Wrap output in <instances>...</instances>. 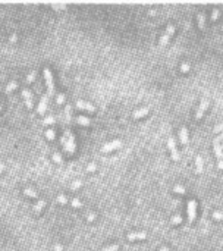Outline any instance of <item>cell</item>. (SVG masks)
Here are the masks:
<instances>
[{"instance_id":"6","label":"cell","mask_w":223,"mask_h":251,"mask_svg":"<svg viewBox=\"0 0 223 251\" xmlns=\"http://www.w3.org/2000/svg\"><path fill=\"white\" fill-rule=\"evenodd\" d=\"M121 144H122L121 140H115V141H112V143L106 144V146L101 148V151H103V153H109V151H112V150H115L116 147H119Z\"/></svg>"},{"instance_id":"2","label":"cell","mask_w":223,"mask_h":251,"mask_svg":"<svg viewBox=\"0 0 223 251\" xmlns=\"http://www.w3.org/2000/svg\"><path fill=\"white\" fill-rule=\"evenodd\" d=\"M219 138H216L214 140V143H213V146H214V153H216V157H217V160H219V168L220 169H223V151H222V147H220V144H219Z\"/></svg>"},{"instance_id":"5","label":"cell","mask_w":223,"mask_h":251,"mask_svg":"<svg viewBox=\"0 0 223 251\" xmlns=\"http://www.w3.org/2000/svg\"><path fill=\"white\" fill-rule=\"evenodd\" d=\"M207 106H208V98H203L201 103H200V107L195 112V119H201V116H203L204 110L207 109Z\"/></svg>"},{"instance_id":"17","label":"cell","mask_w":223,"mask_h":251,"mask_svg":"<svg viewBox=\"0 0 223 251\" xmlns=\"http://www.w3.org/2000/svg\"><path fill=\"white\" fill-rule=\"evenodd\" d=\"M68 137H69V146H68V148H69V151H71V153H73V150H75L73 137H72V134H68Z\"/></svg>"},{"instance_id":"35","label":"cell","mask_w":223,"mask_h":251,"mask_svg":"<svg viewBox=\"0 0 223 251\" xmlns=\"http://www.w3.org/2000/svg\"><path fill=\"white\" fill-rule=\"evenodd\" d=\"M53 8H54V9H66V6H65V5H56V3L53 5Z\"/></svg>"},{"instance_id":"32","label":"cell","mask_w":223,"mask_h":251,"mask_svg":"<svg viewBox=\"0 0 223 251\" xmlns=\"http://www.w3.org/2000/svg\"><path fill=\"white\" fill-rule=\"evenodd\" d=\"M57 200H59V201H60V203H62V204H65V203H66V201H68V200H66V197H65V195H59V197H57Z\"/></svg>"},{"instance_id":"16","label":"cell","mask_w":223,"mask_h":251,"mask_svg":"<svg viewBox=\"0 0 223 251\" xmlns=\"http://www.w3.org/2000/svg\"><path fill=\"white\" fill-rule=\"evenodd\" d=\"M44 206H46V201H44V200H38V203L34 206V211H35V213H40V210H41Z\"/></svg>"},{"instance_id":"21","label":"cell","mask_w":223,"mask_h":251,"mask_svg":"<svg viewBox=\"0 0 223 251\" xmlns=\"http://www.w3.org/2000/svg\"><path fill=\"white\" fill-rule=\"evenodd\" d=\"M173 191H175V192H178V194H185V188H183V187H181V185H176V187L173 188Z\"/></svg>"},{"instance_id":"30","label":"cell","mask_w":223,"mask_h":251,"mask_svg":"<svg viewBox=\"0 0 223 251\" xmlns=\"http://www.w3.org/2000/svg\"><path fill=\"white\" fill-rule=\"evenodd\" d=\"M72 206H73V207H82L81 201H78L76 198H73V200H72Z\"/></svg>"},{"instance_id":"41","label":"cell","mask_w":223,"mask_h":251,"mask_svg":"<svg viewBox=\"0 0 223 251\" xmlns=\"http://www.w3.org/2000/svg\"><path fill=\"white\" fill-rule=\"evenodd\" d=\"M160 251H169V250H167L166 247H162V248H160Z\"/></svg>"},{"instance_id":"31","label":"cell","mask_w":223,"mask_h":251,"mask_svg":"<svg viewBox=\"0 0 223 251\" xmlns=\"http://www.w3.org/2000/svg\"><path fill=\"white\" fill-rule=\"evenodd\" d=\"M52 122H54V117L53 116H49V117L44 119V123H52Z\"/></svg>"},{"instance_id":"15","label":"cell","mask_w":223,"mask_h":251,"mask_svg":"<svg viewBox=\"0 0 223 251\" xmlns=\"http://www.w3.org/2000/svg\"><path fill=\"white\" fill-rule=\"evenodd\" d=\"M76 122H78V123H82V125H87V127L91 123L90 119H88L87 116H78V117H76Z\"/></svg>"},{"instance_id":"28","label":"cell","mask_w":223,"mask_h":251,"mask_svg":"<svg viewBox=\"0 0 223 251\" xmlns=\"http://www.w3.org/2000/svg\"><path fill=\"white\" fill-rule=\"evenodd\" d=\"M46 135H47V137H49L50 140H53V138H54V132H53V129H47Z\"/></svg>"},{"instance_id":"40","label":"cell","mask_w":223,"mask_h":251,"mask_svg":"<svg viewBox=\"0 0 223 251\" xmlns=\"http://www.w3.org/2000/svg\"><path fill=\"white\" fill-rule=\"evenodd\" d=\"M3 168H5V165H3V163H0V172L3 170Z\"/></svg>"},{"instance_id":"34","label":"cell","mask_w":223,"mask_h":251,"mask_svg":"<svg viewBox=\"0 0 223 251\" xmlns=\"http://www.w3.org/2000/svg\"><path fill=\"white\" fill-rule=\"evenodd\" d=\"M94 169H95V163H91V165H88V166H87V172L94 170Z\"/></svg>"},{"instance_id":"38","label":"cell","mask_w":223,"mask_h":251,"mask_svg":"<svg viewBox=\"0 0 223 251\" xmlns=\"http://www.w3.org/2000/svg\"><path fill=\"white\" fill-rule=\"evenodd\" d=\"M92 219H94V214L90 213V214H88V220H92Z\"/></svg>"},{"instance_id":"37","label":"cell","mask_w":223,"mask_h":251,"mask_svg":"<svg viewBox=\"0 0 223 251\" xmlns=\"http://www.w3.org/2000/svg\"><path fill=\"white\" fill-rule=\"evenodd\" d=\"M54 251H62V245H60V244H57V245H56V248H54Z\"/></svg>"},{"instance_id":"9","label":"cell","mask_w":223,"mask_h":251,"mask_svg":"<svg viewBox=\"0 0 223 251\" xmlns=\"http://www.w3.org/2000/svg\"><path fill=\"white\" fill-rule=\"evenodd\" d=\"M76 106L81 107V109H85V110H88V112H94V110H95V107H94L92 104H90V103H87V101H82V100H78V101H76Z\"/></svg>"},{"instance_id":"26","label":"cell","mask_w":223,"mask_h":251,"mask_svg":"<svg viewBox=\"0 0 223 251\" xmlns=\"http://www.w3.org/2000/svg\"><path fill=\"white\" fill-rule=\"evenodd\" d=\"M213 217L214 219H223V213L222 211H214L213 213Z\"/></svg>"},{"instance_id":"29","label":"cell","mask_w":223,"mask_h":251,"mask_svg":"<svg viewBox=\"0 0 223 251\" xmlns=\"http://www.w3.org/2000/svg\"><path fill=\"white\" fill-rule=\"evenodd\" d=\"M53 159H54V162H57V163H62V157H60V154L54 153V154H53Z\"/></svg>"},{"instance_id":"10","label":"cell","mask_w":223,"mask_h":251,"mask_svg":"<svg viewBox=\"0 0 223 251\" xmlns=\"http://www.w3.org/2000/svg\"><path fill=\"white\" fill-rule=\"evenodd\" d=\"M145 236H147L145 232H132V233L128 235V239L129 241H137V239H144Z\"/></svg>"},{"instance_id":"42","label":"cell","mask_w":223,"mask_h":251,"mask_svg":"<svg viewBox=\"0 0 223 251\" xmlns=\"http://www.w3.org/2000/svg\"><path fill=\"white\" fill-rule=\"evenodd\" d=\"M0 109H2V104H0Z\"/></svg>"},{"instance_id":"7","label":"cell","mask_w":223,"mask_h":251,"mask_svg":"<svg viewBox=\"0 0 223 251\" xmlns=\"http://www.w3.org/2000/svg\"><path fill=\"white\" fill-rule=\"evenodd\" d=\"M167 146H169V148H170L172 157H173L175 160H179V153H178V150H176V147H175V140H173L172 137L167 140Z\"/></svg>"},{"instance_id":"36","label":"cell","mask_w":223,"mask_h":251,"mask_svg":"<svg viewBox=\"0 0 223 251\" xmlns=\"http://www.w3.org/2000/svg\"><path fill=\"white\" fill-rule=\"evenodd\" d=\"M34 75H35V72H31V74L28 75V78H27V79H28V81H31V79L34 78Z\"/></svg>"},{"instance_id":"27","label":"cell","mask_w":223,"mask_h":251,"mask_svg":"<svg viewBox=\"0 0 223 251\" xmlns=\"http://www.w3.org/2000/svg\"><path fill=\"white\" fill-rule=\"evenodd\" d=\"M217 16H219V9H214L213 11V15H211V21H216Z\"/></svg>"},{"instance_id":"20","label":"cell","mask_w":223,"mask_h":251,"mask_svg":"<svg viewBox=\"0 0 223 251\" xmlns=\"http://www.w3.org/2000/svg\"><path fill=\"white\" fill-rule=\"evenodd\" d=\"M16 85H18V82H16V81H12V82H9V85L6 87V93H9L11 90L16 88Z\"/></svg>"},{"instance_id":"12","label":"cell","mask_w":223,"mask_h":251,"mask_svg":"<svg viewBox=\"0 0 223 251\" xmlns=\"http://www.w3.org/2000/svg\"><path fill=\"white\" fill-rule=\"evenodd\" d=\"M150 112V107H144V109H138V110H135L134 113H132V117H135V119H138V117H141V116H145L147 113Z\"/></svg>"},{"instance_id":"14","label":"cell","mask_w":223,"mask_h":251,"mask_svg":"<svg viewBox=\"0 0 223 251\" xmlns=\"http://www.w3.org/2000/svg\"><path fill=\"white\" fill-rule=\"evenodd\" d=\"M24 194L25 195H28V197H32V198H35L38 194H37V191H34L32 188H24Z\"/></svg>"},{"instance_id":"13","label":"cell","mask_w":223,"mask_h":251,"mask_svg":"<svg viewBox=\"0 0 223 251\" xmlns=\"http://www.w3.org/2000/svg\"><path fill=\"white\" fill-rule=\"evenodd\" d=\"M179 138H181V143H182L183 146L188 143V135H186V128H185V127L181 128V131H179Z\"/></svg>"},{"instance_id":"1","label":"cell","mask_w":223,"mask_h":251,"mask_svg":"<svg viewBox=\"0 0 223 251\" xmlns=\"http://www.w3.org/2000/svg\"><path fill=\"white\" fill-rule=\"evenodd\" d=\"M175 33V25H169L167 28H166V31L163 33V35L160 37V40H159V46L160 47H163V46H166L167 44V41H169V38H170V35Z\"/></svg>"},{"instance_id":"8","label":"cell","mask_w":223,"mask_h":251,"mask_svg":"<svg viewBox=\"0 0 223 251\" xmlns=\"http://www.w3.org/2000/svg\"><path fill=\"white\" fill-rule=\"evenodd\" d=\"M47 100H49V94H44L43 97H41V100H40V104H38V113H44V110H46V106H47Z\"/></svg>"},{"instance_id":"25","label":"cell","mask_w":223,"mask_h":251,"mask_svg":"<svg viewBox=\"0 0 223 251\" xmlns=\"http://www.w3.org/2000/svg\"><path fill=\"white\" fill-rule=\"evenodd\" d=\"M172 222H173V223H181V222H182V217H181L179 214H178V216H173V217H172Z\"/></svg>"},{"instance_id":"4","label":"cell","mask_w":223,"mask_h":251,"mask_svg":"<svg viewBox=\"0 0 223 251\" xmlns=\"http://www.w3.org/2000/svg\"><path fill=\"white\" fill-rule=\"evenodd\" d=\"M195 211H197V201L195 200H189L188 201V220L189 222H194Z\"/></svg>"},{"instance_id":"3","label":"cell","mask_w":223,"mask_h":251,"mask_svg":"<svg viewBox=\"0 0 223 251\" xmlns=\"http://www.w3.org/2000/svg\"><path fill=\"white\" fill-rule=\"evenodd\" d=\"M44 78H46V82H47V87H49V94H52L54 91V82H53L52 71L49 68H44Z\"/></svg>"},{"instance_id":"11","label":"cell","mask_w":223,"mask_h":251,"mask_svg":"<svg viewBox=\"0 0 223 251\" xmlns=\"http://www.w3.org/2000/svg\"><path fill=\"white\" fill-rule=\"evenodd\" d=\"M22 95H24V98H25V101H27V106L31 109L32 107V98H31V91L30 90H22Z\"/></svg>"},{"instance_id":"22","label":"cell","mask_w":223,"mask_h":251,"mask_svg":"<svg viewBox=\"0 0 223 251\" xmlns=\"http://www.w3.org/2000/svg\"><path fill=\"white\" fill-rule=\"evenodd\" d=\"M81 185H82V181H75V182L71 184V189H76V188L81 187Z\"/></svg>"},{"instance_id":"23","label":"cell","mask_w":223,"mask_h":251,"mask_svg":"<svg viewBox=\"0 0 223 251\" xmlns=\"http://www.w3.org/2000/svg\"><path fill=\"white\" fill-rule=\"evenodd\" d=\"M198 27H200V28L204 27V15H203V13L198 15Z\"/></svg>"},{"instance_id":"39","label":"cell","mask_w":223,"mask_h":251,"mask_svg":"<svg viewBox=\"0 0 223 251\" xmlns=\"http://www.w3.org/2000/svg\"><path fill=\"white\" fill-rule=\"evenodd\" d=\"M217 129H222V131H223V128H222V127H219V128H217ZM219 140H222V141H223V134H222V137H220V138H219Z\"/></svg>"},{"instance_id":"24","label":"cell","mask_w":223,"mask_h":251,"mask_svg":"<svg viewBox=\"0 0 223 251\" xmlns=\"http://www.w3.org/2000/svg\"><path fill=\"white\" fill-rule=\"evenodd\" d=\"M63 100H65V95H63L62 93H59V94H57V97H56V101H57L59 104H62V103H63Z\"/></svg>"},{"instance_id":"18","label":"cell","mask_w":223,"mask_h":251,"mask_svg":"<svg viewBox=\"0 0 223 251\" xmlns=\"http://www.w3.org/2000/svg\"><path fill=\"white\" fill-rule=\"evenodd\" d=\"M195 163H197V172H201L203 170V159H201V156H197Z\"/></svg>"},{"instance_id":"19","label":"cell","mask_w":223,"mask_h":251,"mask_svg":"<svg viewBox=\"0 0 223 251\" xmlns=\"http://www.w3.org/2000/svg\"><path fill=\"white\" fill-rule=\"evenodd\" d=\"M118 250H119V245L118 244H112L109 247H104L101 251H118Z\"/></svg>"},{"instance_id":"33","label":"cell","mask_w":223,"mask_h":251,"mask_svg":"<svg viewBox=\"0 0 223 251\" xmlns=\"http://www.w3.org/2000/svg\"><path fill=\"white\" fill-rule=\"evenodd\" d=\"M181 69H182L183 72H186V71H189V66H188L186 63H182V65H181Z\"/></svg>"}]
</instances>
